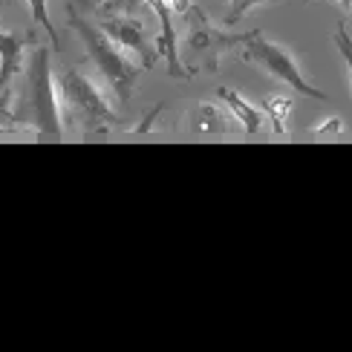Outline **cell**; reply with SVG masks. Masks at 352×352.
Here are the masks:
<instances>
[{
	"label": "cell",
	"mask_w": 352,
	"mask_h": 352,
	"mask_svg": "<svg viewBox=\"0 0 352 352\" xmlns=\"http://www.w3.org/2000/svg\"><path fill=\"white\" fill-rule=\"evenodd\" d=\"M67 21H69V29H76V35L81 38L87 58H90V61L98 67L101 76L107 78L113 93L119 96V101H130L144 67L130 61V55L101 26H93L90 21H84L76 12V3H72V0L67 3Z\"/></svg>",
	"instance_id": "1"
},
{
	"label": "cell",
	"mask_w": 352,
	"mask_h": 352,
	"mask_svg": "<svg viewBox=\"0 0 352 352\" xmlns=\"http://www.w3.org/2000/svg\"><path fill=\"white\" fill-rule=\"evenodd\" d=\"M21 124L32 127L41 136H61V98L55 90V76H52V52L38 47L32 52V61L26 69V98H23V113Z\"/></svg>",
	"instance_id": "2"
},
{
	"label": "cell",
	"mask_w": 352,
	"mask_h": 352,
	"mask_svg": "<svg viewBox=\"0 0 352 352\" xmlns=\"http://www.w3.org/2000/svg\"><path fill=\"white\" fill-rule=\"evenodd\" d=\"M61 98L67 104L69 122H76L87 133H101L119 124V116L104 98V90L76 67L61 72Z\"/></svg>",
	"instance_id": "3"
},
{
	"label": "cell",
	"mask_w": 352,
	"mask_h": 352,
	"mask_svg": "<svg viewBox=\"0 0 352 352\" xmlns=\"http://www.w3.org/2000/svg\"><path fill=\"white\" fill-rule=\"evenodd\" d=\"M240 47H243V61L257 64L260 69H266L272 78L289 84L292 90H298V93H303V96L318 98V101H329V96H327L324 90H318L315 84L306 81V76H303V69H300V64H298L295 52H292L289 47H283V43L269 41L266 35L260 32V29H252L248 35H243Z\"/></svg>",
	"instance_id": "4"
},
{
	"label": "cell",
	"mask_w": 352,
	"mask_h": 352,
	"mask_svg": "<svg viewBox=\"0 0 352 352\" xmlns=\"http://www.w3.org/2000/svg\"><path fill=\"white\" fill-rule=\"evenodd\" d=\"M188 38H185V50H182V67L190 72H219V64L223 58L240 47L243 35H231L226 32L223 26H217L208 14L199 12V9H190L188 12Z\"/></svg>",
	"instance_id": "5"
},
{
	"label": "cell",
	"mask_w": 352,
	"mask_h": 352,
	"mask_svg": "<svg viewBox=\"0 0 352 352\" xmlns=\"http://www.w3.org/2000/svg\"><path fill=\"white\" fill-rule=\"evenodd\" d=\"M101 29H104L124 52H136L142 58L144 69H153L156 61L162 58L159 50L151 43V35H148V29H144V23L139 18H133V14H127V12L104 14V18H101Z\"/></svg>",
	"instance_id": "6"
},
{
	"label": "cell",
	"mask_w": 352,
	"mask_h": 352,
	"mask_svg": "<svg viewBox=\"0 0 352 352\" xmlns=\"http://www.w3.org/2000/svg\"><path fill=\"white\" fill-rule=\"evenodd\" d=\"M144 6H148V9L156 14V18H159V26H162V35H159L156 47H159V55L168 58V72H170L173 78L188 81V78H190V76H188V69L182 67L179 55H176V35H173V21H170L173 9L165 3V0H144Z\"/></svg>",
	"instance_id": "7"
},
{
	"label": "cell",
	"mask_w": 352,
	"mask_h": 352,
	"mask_svg": "<svg viewBox=\"0 0 352 352\" xmlns=\"http://www.w3.org/2000/svg\"><path fill=\"white\" fill-rule=\"evenodd\" d=\"M29 43H35V35H14L0 29V87H6L12 76H18L23 69V50Z\"/></svg>",
	"instance_id": "8"
},
{
	"label": "cell",
	"mask_w": 352,
	"mask_h": 352,
	"mask_svg": "<svg viewBox=\"0 0 352 352\" xmlns=\"http://www.w3.org/2000/svg\"><path fill=\"white\" fill-rule=\"evenodd\" d=\"M188 127H190V133H199V136L228 133L231 130V116L223 107H217V104H199V107L190 110Z\"/></svg>",
	"instance_id": "9"
},
{
	"label": "cell",
	"mask_w": 352,
	"mask_h": 352,
	"mask_svg": "<svg viewBox=\"0 0 352 352\" xmlns=\"http://www.w3.org/2000/svg\"><path fill=\"white\" fill-rule=\"evenodd\" d=\"M217 96L223 98V104H228L231 116L243 124L245 133H252V136H254V133H260V130H263V116H260V110H254V107L248 104V101H245L237 90H231V87H219Z\"/></svg>",
	"instance_id": "10"
},
{
	"label": "cell",
	"mask_w": 352,
	"mask_h": 352,
	"mask_svg": "<svg viewBox=\"0 0 352 352\" xmlns=\"http://www.w3.org/2000/svg\"><path fill=\"white\" fill-rule=\"evenodd\" d=\"M263 107L269 113V122L274 127V133H286V122L292 116V101L286 96H266L263 98Z\"/></svg>",
	"instance_id": "11"
},
{
	"label": "cell",
	"mask_w": 352,
	"mask_h": 352,
	"mask_svg": "<svg viewBox=\"0 0 352 352\" xmlns=\"http://www.w3.org/2000/svg\"><path fill=\"white\" fill-rule=\"evenodd\" d=\"M26 3H29V9H32V18H35V23H41V29L50 35L52 50L58 52V50H61V35H58V29H55V26H52V21H50L47 0H26Z\"/></svg>",
	"instance_id": "12"
},
{
	"label": "cell",
	"mask_w": 352,
	"mask_h": 352,
	"mask_svg": "<svg viewBox=\"0 0 352 352\" xmlns=\"http://www.w3.org/2000/svg\"><path fill=\"white\" fill-rule=\"evenodd\" d=\"M12 98H14V93L9 87H0V133H14V130H21V116H14Z\"/></svg>",
	"instance_id": "13"
},
{
	"label": "cell",
	"mask_w": 352,
	"mask_h": 352,
	"mask_svg": "<svg viewBox=\"0 0 352 352\" xmlns=\"http://www.w3.org/2000/svg\"><path fill=\"white\" fill-rule=\"evenodd\" d=\"M263 3H277V0H228V14H226V26H237L248 12Z\"/></svg>",
	"instance_id": "14"
},
{
	"label": "cell",
	"mask_w": 352,
	"mask_h": 352,
	"mask_svg": "<svg viewBox=\"0 0 352 352\" xmlns=\"http://www.w3.org/2000/svg\"><path fill=\"white\" fill-rule=\"evenodd\" d=\"M335 47H338L344 64H346V72H349V81H352V38L346 32V23H338V29H335Z\"/></svg>",
	"instance_id": "15"
},
{
	"label": "cell",
	"mask_w": 352,
	"mask_h": 352,
	"mask_svg": "<svg viewBox=\"0 0 352 352\" xmlns=\"http://www.w3.org/2000/svg\"><path fill=\"white\" fill-rule=\"evenodd\" d=\"M309 130H312V133H318V136H335V133H344L346 124H344V119H338V116H332V119H327L324 124H315Z\"/></svg>",
	"instance_id": "16"
},
{
	"label": "cell",
	"mask_w": 352,
	"mask_h": 352,
	"mask_svg": "<svg viewBox=\"0 0 352 352\" xmlns=\"http://www.w3.org/2000/svg\"><path fill=\"white\" fill-rule=\"evenodd\" d=\"M139 3H144V0H104V14H116V12L133 14V9Z\"/></svg>",
	"instance_id": "17"
},
{
	"label": "cell",
	"mask_w": 352,
	"mask_h": 352,
	"mask_svg": "<svg viewBox=\"0 0 352 352\" xmlns=\"http://www.w3.org/2000/svg\"><path fill=\"white\" fill-rule=\"evenodd\" d=\"M165 3H168L173 12H179V14H188V12H190V0H165Z\"/></svg>",
	"instance_id": "18"
},
{
	"label": "cell",
	"mask_w": 352,
	"mask_h": 352,
	"mask_svg": "<svg viewBox=\"0 0 352 352\" xmlns=\"http://www.w3.org/2000/svg\"><path fill=\"white\" fill-rule=\"evenodd\" d=\"M76 6H81V9H96V0H72Z\"/></svg>",
	"instance_id": "19"
},
{
	"label": "cell",
	"mask_w": 352,
	"mask_h": 352,
	"mask_svg": "<svg viewBox=\"0 0 352 352\" xmlns=\"http://www.w3.org/2000/svg\"><path fill=\"white\" fill-rule=\"evenodd\" d=\"M306 3H312V0H306ZM338 6H344V9H352V0H338Z\"/></svg>",
	"instance_id": "20"
},
{
	"label": "cell",
	"mask_w": 352,
	"mask_h": 352,
	"mask_svg": "<svg viewBox=\"0 0 352 352\" xmlns=\"http://www.w3.org/2000/svg\"><path fill=\"white\" fill-rule=\"evenodd\" d=\"M6 3H9V0H0V6H6Z\"/></svg>",
	"instance_id": "21"
}]
</instances>
